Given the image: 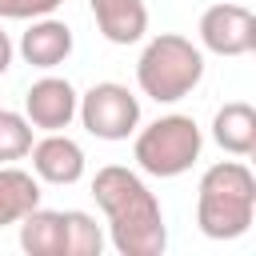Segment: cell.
<instances>
[{
    "label": "cell",
    "mask_w": 256,
    "mask_h": 256,
    "mask_svg": "<svg viewBox=\"0 0 256 256\" xmlns=\"http://www.w3.org/2000/svg\"><path fill=\"white\" fill-rule=\"evenodd\" d=\"M32 124L24 112H12V108H0V164H16L28 156L32 148Z\"/></svg>",
    "instance_id": "cell-15"
},
{
    "label": "cell",
    "mask_w": 256,
    "mask_h": 256,
    "mask_svg": "<svg viewBox=\"0 0 256 256\" xmlns=\"http://www.w3.org/2000/svg\"><path fill=\"white\" fill-rule=\"evenodd\" d=\"M256 220V176L244 160L204 168L196 184V228L208 240H236Z\"/></svg>",
    "instance_id": "cell-2"
},
{
    "label": "cell",
    "mask_w": 256,
    "mask_h": 256,
    "mask_svg": "<svg viewBox=\"0 0 256 256\" xmlns=\"http://www.w3.org/2000/svg\"><path fill=\"white\" fill-rule=\"evenodd\" d=\"M20 248L28 256H64V212L36 204L20 220Z\"/></svg>",
    "instance_id": "cell-13"
},
{
    "label": "cell",
    "mask_w": 256,
    "mask_h": 256,
    "mask_svg": "<svg viewBox=\"0 0 256 256\" xmlns=\"http://www.w3.org/2000/svg\"><path fill=\"white\" fill-rule=\"evenodd\" d=\"M12 52H16V44H12V36H8L4 24H0V76L12 68Z\"/></svg>",
    "instance_id": "cell-17"
},
{
    "label": "cell",
    "mask_w": 256,
    "mask_h": 256,
    "mask_svg": "<svg viewBox=\"0 0 256 256\" xmlns=\"http://www.w3.org/2000/svg\"><path fill=\"white\" fill-rule=\"evenodd\" d=\"M92 196L108 220V236L120 256H160L168 248L164 208L140 172L124 164H104L92 176Z\"/></svg>",
    "instance_id": "cell-1"
},
{
    "label": "cell",
    "mask_w": 256,
    "mask_h": 256,
    "mask_svg": "<svg viewBox=\"0 0 256 256\" xmlns=\"http://www.w3.org/2000/svg\"><path fill=\"white\" fill-rule=\"evenodd\" d=\"M132 160L140 172L156 176V180H172V176H184L196 160H200V148H204V136H200V124L184 112H168V116H156L152 124H144L140 132H132Z\"/></svg>",
    "instance_id": "cell-4"
},
{
    "label": "cell",
    "mask_w": 256,
    "mask_h": 256,
    "mask_svg": "<svg viewBox=\"0 0 256 256\" xmlns=\"http://www.w3.org/2000/svg\"><path fill=\"white\" fill-rule=\"evenodd\" d=\"M76 104H80V92L64 76H40L24 92V116L40 132H64L76 120Z\"/></svg>",
    "instance_id": "cell-7"
},
{
    "label": "cell",
    "mask_w": 256,
    "mask_h": 256,
    "mask_svg": "<svg viewBox=\"0 0 256 256\" xmlns=\"http://www.w3.org/2000/svg\"><path fill=\"white\" fill-rule=\"evenodd\" d=\"M64 0H0V20H36L52 16Z\"/></svg>",
    "instance_id": "cell-16"
},
{
    "label": "cell",
    "mask_w": 256,
    "mask_h": 256,
    "mask_svg": "<svg viewBox=\"0 0 256 256\" xmlns=\"http://www.w3.org/2000/svg\"><path fill=\"white\" fill-rule=\"evenodd\" d=\"M72 28L64 24V20H56V16H36V20H28V28H24V36H20V56H24V64H32V68H44V72H52L56 64H64L68 56H72Z\"/></svg>",
    "instance_id": "cell-9"
},
{
    "label": "cell",
    "mask_w": 256,
    "mask_h": 256,
    "mask_svg": "<svg viewBox=\"0 0 256 256\" xmlns=\"http://www.w3.org/2000/svg\"><path fill=\"white\" fill-rule=\"evenodd\" d=\"M100 248H104L100 224L88 212L68 208L64 212V256H100Z\"/></svg>",
    "instance_id": "cell-14"
},
{
    "label": "cell",
    "mask_w": 256,
    "mask_h": 256,
    "mask_svg": "<svg viewBox=\"0 0 256 256\" xmlns=\"http://www.w3.org/2000/svg\"><path fill=\"white\" fill-rule=\"evenodd\" d=\"M88 8H92V20L108 44L128 48V44L144 40V32H148L144 0H88Z\"/></svg>",
    "instance_id": "cell-10"
},
{
    "label": "cell",
    "mask_w": 256,
    "mask_h": 256,
    "mask_svg": "<svg viewBox=\"0 0 256 256\" xmlns=\"http://www.w3.org/2000/svg\"><path fill=\"white\" fill-rule=\"evenodd\" d=\"M76 116H80L84 132L96 140H128L140 128V100L128 92V84L100 80L80 96Z\"/></svg>",
    "instance_id": "cell-5"
},
{
    "label": "cell",
    "mask_w": 256,
    "mask_h": 256,
    "mask_svg": "<svg viewBox=\"0 0 256 256\" xmlns=\"http://www.w3.org/2000/svg\"><path fill=\"white\" fill-rule=\"evenodd\" d=\"M32 156V176L44 184H76L84 176V148L68 132H44L28 148Z\"/></svg>",
    "instance_id": "cell-8"
},
{
    "label": "cell",
    "mask_w": 256,
    "mask_h": 256,
    "mask_svg": "<svg viewBox=\"0 0 256 256\" xmlns=\"http://www.w3.org/2000/svg\"><path fill=\"white\" fill-rule=\"evenodd\" d=\"M204 80V52L180 32H160L144 44L136 60V84L156 104H176L192 96Z\"/></svg>",
    "instance_id": "cell-3"
},
{
    "label": "cell",
    "mask_w": 256,
    "mask_h": 256,
    "mask_svg": "<svg viewBox=\"0 0 256 256\" xmlns=\"http://www.w3.org/2000/svg\"><path fill=\"white\" fill-rule=\"evenodd\" d=\"M40 204V180L16 164H0V228L20 224Z\"/></svg>",
    "instance_id": "cell-12"
},
{
    "label": "cell",
    "mask_w": 256,
    "mask_h": 256,
    "mask_svg": "<svg viewBox=\"0 0 256 256\" xmlns=\"http://www.w3.org/2000/svg\"><path fill=\"white\" fill-rule=\"evenodd\" d=\"M212 140L228 156H252L256 152V108L248 100H228L212 116Z\"/></svg>",
    "instance_id": "cell-11"
},
{
    "label": "cell",
    "mask_w": 256,
    "mask_h": 256,
    "mask_svg": "<svg viewBox=\"0 0 256 256\" xmlns=\"http://www.w3.org/2000/svg\"><path fill=\"white\" fill-rule=\"evenodd\" d=\"M196 32H200V48H208L212 56H248L256 48V16L236 0H220L204 8Z\"/></svg>",
    "instance_id": "cell-6"
}]
</instances>
